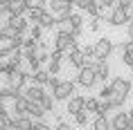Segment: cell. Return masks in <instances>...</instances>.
Listing matches in <instances>:
<instances>
[{
    "instance_id": "4dcf8cb0",
    "label": "cell",
    "mask_w": 133,
    "mask_h": 130,
    "mask_svg": "<svg viewBox=\"0 0 133 130\" xmlns=\"http://www.w3.org/2000/svg\"><path fill=\"white\" fill-rule=\"evenodd\" d=\"M111 103L108 101H102L99 103V108H97V117H108V112H111Z\"/></svg>"
},
{
    "instance_id": "8992f818",
    "label": "cell",
    "mask_w": 133,
    "mask_h": 130,
    "mask_svg": "<svg viewBox=\"0 0 133 130\" xmlns=\"http://www.w3.org/2000/svg\"><path fill=\"white\" fill-rule=\"evenodd\" d=\"M111 85H113V90H115V94L124 96V99H129V94H131V90H133L131 79H126V76H113Z\"/></svg>"
},
{
    "instance_id": "d6a6232c",
    "label": "cell",
    "mask_w": 133,
    "mask_h": 130,
    "mask_svg": "<svg viewBox=\"0 0 133 130\" xmlns=\"http://www.w3.org/2000/svg\"><path fill=\"white\" fill-rule=\"evenodd\" d=\"M11 54H14V52H11L7 45H2V47H0V61H9V58H11Z\"/></svg>"
},
{
    "instance_id": "7a4b0ae2",
    "label": "cell",
    "mask_w": 133,
    "mask_h": 130,
    "mask_svg": "<svg viewBox=\"0 0 133 130\" xmlns=\"http://www.w3.org/2000/svg\"><path fill=\"white\" fill-rule=\"evenodd\" d=\"M72 47H77V38L72 36V32H65V29H59L54 36V49H59V52H70Z\"/></svg>"
},
{
    "instance_id": "836d02e7",
    "label": "cell",
    "mask_w": 133,
    "mask_h": 130,
    "mask_svg": "<svg viewBox=\"0 0 133 130\" xmlns=\"http://www.w3.org/2000/svg\"><path fill=\"white\" fill-rule=\"evenodd\" d=\"M99 7L102 9H113V7H117V0H99Z\"/></svg>"
},
{
    "instance_id": "d4e9b609",
    "label": "cell",
    "mask_w": 133,
    "mask_h": 130,
    "mask_svg": "<svg viewBox=\"0 0 133 130\" xmlns=\"http://www.w3.org/2000/svg\"><path fill=\"white\" fill-rule=\"evenodd\" d=\"M113 94H115L113 85H111V83H104V85H102V90H99V99H102V101H108Z\"/></svg>"
},
{
    "instance_id": "1f68e13d",
    "label": "cell",
    "mask_w": 133,
    "mask_h": 130,
    "mask_svg": "<svg viewBox=\"0 0 133 130\" xmlns=\"http://www.w3.org/2000/svg\"><path fill=\"white\" fill-rule=\"evenodd\" d=\"M38 47V41H34L32 36H25V43H23V49H34Z\"/></svg>"
},
{
    "instance_id": "c3c4849f",
    "label": "cell",
    "mask_w": 133,
    "mask_h": 130,
    "mask_svg": "<svg viewBox=\"0 0 133 130\" xmlns=\"http://www.w3.org/2000/svg\"><path fill=\"white\" fill-rule=\"evenodd\" d=\"M131 2H133V0H131Z\"/></svg>"
},
{
    "instance_id": "5b68a950",
    "label": "cell",
    "mask_w": 133,
    "mask_h": 130,
    "mask_svg": "<svg viewBox=\"0 0 133 130\" xmlns=\"http://www.w3.org/2000/svg\"><path fill=\"white\" fill-rule=\"evenodd\" d=\"M75 88H77V81H70V79H63L61 85L56 90H52V96L56 101H68L70 96H75Z\"/></svg>"
},
{
    "instance_id": "484cf974",
    "label": "cell",
    "mask_w": 133,
    "mask_h": 130,
    "mask_svg": "<svg viewBox=\"0 0 133 130\" xmlns=\"http://www.w3.org/2000/svg\"><path fill=\"white\" fill-rule=\"evenodd\" d=\"M108 103H111L113 110H122V108H124V103H126V99H124V96H119V94H113L111 99H108Z\"/></svg>"
},
{
    "instance_id": "4316f807",
    "label": "cell",
    "mask_w": 133,
    "mask_h": 130,
    "mask_svg": "<svg viewBox=\"0 0 133 130\" xmlns=\"http://www.w3.org/2000/svg\"><path fill=\"white\" fill-rule=\"evenodd\" d=\"M43 32H45V29H43L41 25H32L29 32H27V36H32L34 41H43Z\"/></svg>"
},
{
    "instance_id": "2e32d148",
    "label": "cell",
    "mask_w": 133,
    "mask_h": 130,
    "mask_svg": "<svg viewBox=\"0 0 133 130\" xmlns=\"http://www.w3.org/2000/svg\"><path fill=\"white\" fill-rule=\"evenodd\" d=\"M41 105H43V110L48 112V114H54V108H56V99L52 94H48L45 92V96L41 99Z\"/></svg>"
},
{
    "instance_id": "b9f144b4",
    "label": "cell",
    "mask_w": 133,
    "mask_h": 130,
    "mask_svg": "<svg viewBox=\"0 0 133 130\" xmlns=\"http://www.w3.org/2000/svg\"><path fill=\"white\" fill-rule=\"evenodd\" d=\"M126 36H129V38L133 41V18H131V22L126 25Z\"/></svg>"
},
{
    "instance_id": "7c38bea8",
    "label": "cell",
    "mask_w": 133,
    "mask_h": 130,
    "mask_svg": "<svg viewBox=\"0 0 133 130\" xmlns=\"http://www.w3.org/2000/svg\"><path fill=\"white\" fill-rule=\"evenodd\" d=\"M9 25H11V27L16 29V32H18V34H27L29 32V27H32V22L27 20V18H25V16H18V18H11V20H9Z\"/></svg>"
},
{
    "instance_id": "e0dca14e",
    "label": "cell",
    "mask_w": 133,
    "mask_h": 130,
    "mask_svg": "<svg viewBox=\"0 0 133 130\" xmlns=\"http://www.w3.org/2000/svg\"><path fill=\"white\" fill-rule=\"evenodd\" d=\"M43 14H45V11H43V9H38V7H34V5H32V7H29V11H27V16H25V18H27V20L32 22V25H38V22H41V18H43Z\"/></svg>"
},
{
    "instance_id": "f6af8a7d",
    "label": "cell",
    "mask_w": 133,
    "mask_h": 130,
    "mask_svg": "<svg viewBox=\"0 0 133 130\" xmlns=\"http://www.w3.org/2000/svg\"><path fill=\"white\" fill-rule=\"evenodd\" d=\"M68 2H70V5H77V0H68Z\"/></svg>"
},
{
    "instance_id": "3957f363",
    "label": "cell",
    "mask_w": 133,
    "mask_h": 130,
    "mask_svg": "<svg viewBox=\"0 0 133 130\" xmlns=\"http://www.w3.org/2000/svg\"><path fill=\"white\" fill-rule=\"evenodd\" d=\"M106 22L111 25V27H124V25H129L131 22V16H129V9L124 7H113L111 14H108V18H106Z\"/></svg>"
},
{
    "instance_id": "44dd1931",
    "label": "cell",
    "mask_w": 133,
    "mask_h": 130,
    "mask_svg": "<svg viewBox=\"0 0 133 130\" xmlns=\"http://www.w3.org/2000/svg\"><path fill=\"white\" fill-rule=\"evenodd\" d=\"M27 108H29V99H27V96H18V99L14 101V110H16V112L27 114Z\"/></svg>"
},
{
    "instance_id": "bcb514c9",
    "label": "cell",
    "mask_w": 133,
    "mask_h": 130,
    "mask_svg": "<svg viewBox=\"0 0 133 130\" xmlns=\"http://www.w3.org/2000/svg\"><path fill=\"white\" fill-rule=\"evenodd\" d=\"M25 2H29V5H34V0H25Z\"/></svg>"
},
{
    "instance_id": "e575fe53",
    "label": "cell",
    "mask_w": 133,
    "mask_h": 130,
    "mask_svg": "<svg viewBox=\"0 0 133 130\" xmlns=\"http://www.w3.org/2000/svg\"><path fill=\"white\" fill-rule=\"evenodd\" d=\"M90 5H92V0H77V5H75V7L81 9V11H86V9L90 7Z\"/></svg>"
},
{
    "instance_id": "4fadbf2b",
    "label": "cell",
    "mask_w": 133,
    "mask_h": 130,
    "mask_svg": "<svg viewBox=\"0 0 133 130\" xmlns=\"http://www.w3.org/2000/svg\"><path fill=\"white\" fill-rule=\"evenodd\" d=\"M45 110H43L41 103H34V101H29V108H27V117H32L34 121H45Z\"/></svg>"
},
{
    "instance_id": "9a60e30c",
    "label": "cell",
    "mask_w": 133,
    "mask_h": 130,
    "mask_svg": "<svg viewBox=\"0 0 133 130\" xmlns=\"http://www.w3.org/2000/svg\"><path fill=\"white\" fill-rule=\"evenodd\" d=\"M14 36H18V32H16L11 25H0V41H5V45H7Z\"/></svg>"
},
{
    "instance_id": "83f0119b",
    "label": "cell",
    "mask_w": 133,
    "mask_h": 130,
    "mask_svg": "<svg viewBox=\"0 0 133 130\" xmlns=\"http://www.w3.org/2000/svg\"><path fill=\"white\" fill-rule=\"evenodd\" d=\"M18 70H21L18 65H14L11 61H7V63H5V70H2V76H5V79H9V76H14Z\"/></svg>"
},
{
    "instance_id": "74e56055",
    "label": "cell",
    "mask_w": 133,
    "mask_h": 130,
    "mask_svg": "<svg viewBox=\"0 0 133 130\" xmlns=\"http://www.w3.org/2000/svg\"><path fill=\"white\" fill-rule=\"evenodd\" d=\"M122 63H124V65H129V67L133 70V54H122Z\"/></svg>"
},
{
    "instance_id": "ba28073f",
    "label": "cell",
    "mask_w": 133,
    "mask_h": 130,
    "mask_svg": "<svg viewBox=\"0 0 133 130\" xmlns=\"http://www.w3.org/2000/svg\"><path fill=\"white\" fill-rule=\"evenodd\" d=\"M23 96H27L29 101H34V103H41V99L45 96V88L32 83V85H27V88L23 90Z\"/></svg>"
},
{
    "instance_id": "cb8c5ba5",
    "label": "cell",
    "mask_w": 133,
    "mask_h": 130,
    "mask_svg": "<svg viewBox=\"0 0 133 130\" xmlns=\"http://www.w3.org/2000/svg\"><path fill=\"white\" fill-rule=\"evenodd\" d=\"M23 43H25V36L18 34V36H14V38L7 43V47L11 49V52H16V49H23Z\"/></svg>"
},
{
    "instance_id": "ac0fdd59",
    "label": "cell",
    "mask_w": 133,
    "mask_h": 130,
    "mask_svg": "<svg viewBox=\"0 0 133 130\" xmlns=\"http://www.w3.org/2000/svg\"><path fill=\"white\" fill-rule=\"evenodd\" d=\"M50 76H52V74H50V72H48V70H38V72H34V76H32V81H34L36 83V85H48V83H50Z\"/></svg>"
},
{
    "instance_id": "5bb4252c",
    "label": "cell",
    "mask_w": 133,
    "mask_h": 130,
    "mask_svg": "<svg viewBox=\"0 0 133 130\" xmlns=\"http://www.w3.org/2000/svg\"><path fill=\"white\" fill-rule=\"evenodd\" d=\"M75 5H70L68 0H50V14L59 16L61 11H65V9H72Z\"/></svg>"
},
{
    "instance_id": "6da1fadb",
    "label": "cell",
    "mask_w": 133,
    "mask_h": 130,
    "mask_svg": "<svg viewBox=\"0 0 133 130\" xmlns=\"http://www.w3.org/2000/svg\"><path fill=\"white\" fill-rule=\"evenodd\" d=\"M95 61H108L111 54L115 52V43L108 38V36H102L99 41H95Z\"/></svg>"
},
{
    "instance_id": "d590c367",
    "label": "cell",
    "mask_w": 133,
    "mask_h": 130,
    "mask_svg": "<svg viewBox=\"0 0 133 130\" xmlns=\"http://www.w3.org/2000/svg\"><path fill=\"white\" fill-rule=\"evenodd\" d=\"M59 85H61V79H59V76H50V83H48V88L56 90Z\"/></svg>"
},
{
    "instance_id": "8d00e7d4",
    "label": "cell",
    "mask_w": 133,
    "mask_h": 130,
    "mask_svg": "<svg viewBox=\"0 0 133 130\" xmlns=\"http://www.w3.org/2000/svg\"><path fill=\"white\" fill-rule=\"evenodd\" d=\"M99 27H102V18H92L90 20V32H99Z\"/></svg>"
},
{
    "instance_id": "ffe728a7",
    "label": "cell",
    "mask_w": 133,
    "mask_h": 130,
    "mask_svg": "<svg viewBox=\"0 0 133 130\" xmlns=\"http://www.w3.org/2000/svg\"><path fill=\"white\" fill-rule=\"evenodd\" d=\"M92 130H113L111 128V119H108V117H95Z\"/></svg>"
},
{
    "instance_id": "ab89813d",
    "label": "cell",
    "mask_w": 133,
    "mask_h": 130,
    "mask_svg": "<svg viewBox=\"0 0 133 130\" xmlns=\"http://www.w3.org/2000/svg\"><path fill=\"white\" fill-rule=\"evenodd\" d=\"M54 130H75V128H72V126H70L68 121H59V123H56V128H54Z\"/></svg>"
},
{
    "instance_id": "9c48e42d",
    "label": "cell",
    "mask_w": 133,
    "mask_h": 130,
    "mask_svg": "<svg viewBox=\"0 0 133 130\" xmlns=\"http://www.w3.org/2000/svg\"><path fill=\"white\" fill-rule=\"evenodd\" d=\"M68 63H70L75 70H81L86 65V56H84V52H81V47H72L70 52H68Z\"/></svg>"
},
{
    "instance_id": "f35d334b",
    "label": "cell",
    "mask_w": 133,
    "mask_h": 130,
    "mask_svg": "<svg viewBox=\"0 0 133 130\" xmlns=\"http://www.w3.org/2000/svg\"><path fill=\"white\" fill-rule=\"evenodd\" d=\"M34 130H52V126H48L45 121H34Z\"/></svg>"
},
{
    "instance_id": "277c9868",
    "label": "cell",
    "mask_w": 133,
    "mask_h": 130,
    "mask_svg": "<svg viewBox=\"0 0 133 130\" xmlns=\"http://www.w3.org/2000/svg\"><path fill=\"white\" fill-rule=\"evenodd\" d=\"M77 85H81L84 90H90L97 85V74H95V70L88 67V65H84L81 70H77Z\"/></svg>"
},
{
    "instance_id": "7bdbcfd3",
    "label": "cell",
    "mask_w": 133,
    "mask_h": 130,
    "mask_svg": "<svg viewBox=\"0 0 133 130\" xmlns=\"http://www.w3.org/2000/svg\"><path fill=\"white\" fill-rule=\"evenodd\" d=\"M126 114H129V119H133V105H131L129 110H126Z\"/></svg>"
},
{
    "instance_id": "ee69618b",
    "label": "cell",
    "mask_w": 133,
    "mask_h": 130,
    "mask_svg": "<svg viewBox=\"0 0 133 130\" xmlns=\"http://www.w3.org/2000/svg\"><path fill=\"white\" fill-rule=\"evenodd\" d=\"M126 130H133V119H129V126H126Z\"/></svg>"
},
{
    "instance_id": "7dc6e473",
    "label": "cell",
    "mask_w": 133,
    "mask_h": 130,
    "mask_svg": "<svg viewBox=\"0 0 133 130\" xmlns=\"http://www.w3.org/2000/svg\"><path fill=\"white\" fill-rule=\"evenodd\" d=\"M7 2H9V5H11V2H16V0H7Z\"/></svg>"
},
{
    "instance_id": "d6986e66",
    "label": "cell",
    "mask_w": 133,
    "mask_h": 130,
    "mask_svg": "<svg viewBox=\"0 0 133 130\" xmlns=\"http://www.w3.org/2000/svg\"><path fill=\"white\" fill-rule=\"evenodd\" d=\"M38 25H41L43 29H52V27H56V25H59V20H56V16H54V14H50V11H45Z\"/></svg>"
},
{
    "instance_id": "f1b7e54d",
    "label": "cell",
    "mask_w": 133,
    "mask_h": 130,
    "mask_svg": "<svg viewBox=\"0 0 133 130\" xmlns=\"http://www.w3.org/2000/svg\"><path fill=\"white\" fill-rule=\"evenodd\" d=\"M75 123H77L79 128H84V126H88V112H79V114H75Z\"/></svg>"
},
{
    "instance_id": "52a82bcc",
    "label": "cell",
    "mask_w": 133,
    "mask_h": 130,
    "mask_svg": "<svg viewBox=\"0 0 133 130\" xmlns=\"http://www.w3.org/2000/svg\"><path fill=\"white\" fill-rule=\"evenodd\" d=\"M65 103H68V105H65V112H68L70 117H75V114H79V112L86 110V96H81V94L70 96Z\"/></svg>"
},
{
    "instance_id": "603a6c76",
    "label": "cell",
    "mask_w": 133,
    "mask_h": 130,
    "mask_svg": "<svg viewBox=\"0 0 133 130\" xmlns=\"http://www.w3.org/2000/svg\"><path fill=\"white\" fill-rule=\"evenodd\" d=\"M99 103H102V99H97V96H86V112H88V114H90V112L97 114Z\"/></svg>"
},
{
    "instance_id": "7402d4cb",
    "label": "cell",
    "mask_w": 133,
    "mask_h": 130,
    "mask_svg": "<svg viewBox=\"0 0 133 130\" xmlns=\"http://www.w3.org/2000/svg\"><path fill=\"white\" fill-rule=\"evenodd\" d=\"M16 128L18 130H34V119H32V117H21V119H18V121H16Z\"/></svg>"
},
{
    "instance_id": "f546056e",
    "label": "cell",
    "mask_w": 133,
    "mask_h": 130,
    "mask_svg": "<svg viewBox=\"0 0 133 130\" xmlns=\"http://www.w3.org/2000/svg\"><path fill=\"white\" fill-rule=\"evenodd\" d=\"M61 65H63V63H59V61H50V63H48V72H50L52 76H59Z\"/></svg>"
},
{
    "instance_id": "60d3db41",
    "label": "cell",
    "mask_w": 133,
    "mask_h": 130,
    "mask_svg": "<svg viewBox=\"0 0 133 130\" xmlns=\"http://www.w3.org/2000/svg\"><path fill=\"white\" fill-rule=\"evenodd\" d=\"M50 54H52V52H38V61L41 63H50Z\"/></svg>"
},
{
    "instance_id": "30bf717a",
    "label": "cell",
    "mask_w": 133,
    "mask_h": 130,
    "mask_svg": "<svg viewBox=\"0 0 133 130\" xmlns=\"http://www.w3.org/2000/svg\"><path fill=\"white\" fill-rule=\"evenodd\" d=\"M29 2H25V0H16V2H11L9 5V14H11V18H18V16H27L29 11Z\"/></svg>"
},
{
    "instance_id": "8fae6325",
    "label": "cell",
    "mask_w": 133,
    "mask_h": 130,
    "mask_svg": "<svg viewBox=\"0 0 133 130\" xmlns=\"http://www.w3.org/2000/svg\"><path fill=\"white\" fill-rule=\"evenodd\" d=\"M126 126H129V114L117 110V112L113 114V119H111V128L113 130H126Z\"/></svg>"
}]
</instances>
